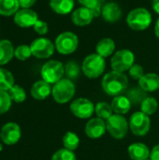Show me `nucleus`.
I'll return each instance as SVG.
<instances>
[{
    "mask_svg": "<svg viewBox=\"0 0 159 160\" xmlns=\"http://www.w3.org/2000/svg\"><path fill=\"white\" fill-rule=\"evenodd\" d=\"M106 128L109 133L115 139H123L127 132L128 124L127 119L121 114L112 115L106 123Z\"/></svg>",
    "mask_w": 159,
    "mask_h": 160,
    "instance_id": "nucleus-8",
    "label": "nucleus"
},
{
    "mask_svg": "<svg viewBox=\"0 0 159 160\" xmlns=\"http://www.w3.org/2000/svg\"><path fill=\"white\" fill-rule=\"evenodd\" d=\"M38 20L37 14L36 11L31 8H22L19 9L14 15V22L20 27H30L34 26V24Z\"/></svg>",
    "mask_w": 159,
    "mask_h": 160,
    "instance_id": "nucleus-13",
    "label": "nucleus"
},
{
    "mask_svg": "<svg viewBox=\"0 0 159 160\" xmlns=\"http://www.w3.org/2000/svg\"><path fill=\"white\" fill-rule=\"evenodd\" d=\"M150 118L149 115L142 112H137L133 113L129 120V127L133 134L137 136H144L150 129Z\"/></svg>",
    "mask_w": 159,
    "mask_h": 160,
    "instance_id": "nucleus-10",
    "label": "nucleus"
},
{
    "mask_svg": "<svg viewBox=\"0 0 159 160\" xmlns=\"http://www.w3.org/2000/svg\"><path fill=\"white\" fill-rule=\"evenodd\" d=\"M11 98L9 94L6 91L0 90V114L7 112L11 106Z\"/></svg>",
    "mask_w": 159,
    "mask_h": 160,
    "instance_id": "nucleus-34",
    "label": "nucleus"
},
{
    "mask_svg": "<svg viewBox=\"0 0 159 160\" xmlns=\"http://www.w3.org/2000/svg\"><path fill=\"white\" fill-rule=\"evenodd\" d=\"M155 34H156V37L159 38V17L155 25Z\"/></svg>",
    "mask_w": 159,
    "mask_h": 160,
    "instance_id": "nucleus-41",
    "label": "nucleus"
},
{
    "mask_svg": "<svg viewBox=\"0 0 159 160\" xmlns=\"http://www.w3.org/2000/svg\"><path fill=\"white\" fill-rule=\"evenodd\" d=\"M128 155L132 160H146L150 157V151L145 144L137 142L128 147Z\"/></svg>",
    "mask_w": 159,
    "mask_h": 160,
    "instance_id": "nucleus-19",
    "label": "nucleus"
},
{
    "mask_svg": "<svg viewBox=\"0 0 159 160\" xmlns=\"http://www.w3.org/2000/svg\"><path fill=\"white\" fill-rule=\"evenodd\" d=\"M152 22V15L145 8H136L127 16V25L135 31H143L147 29Z\"/></svg>",
    "mask_w": 159,
    "mask_h": 160,
    "instance_id": "nucleus-2",
    "label": "nucleus"
},
{
    "mask_svg": "<svg viewBox=\"0 0 159 160\" xmlns=\"http://www.w3.org/2000/svg\"><path fill=\"white\" fill-rule=\"evenodd\" d=\"M55 49L61 54H70L73 53L79 46V38L73 32H63L55 39L54 42Z\"/></svg>",
    "mask_w": 159,
    "mask_h": 160,
    "instance_id": "nucleus-5",
    "label": "nucleus"
},
{
    "mask_svg": "<svg viewBox=\"0 0 159 160\" xmlns=\"http://www.w3.org/2000/svg\"><path fill=\"white\" fill-rule=\"evenodd\" d=\"M106 124L101 118H93L85 126V133L90 139H98L106 131Z\"/></svg>",
    "mask_w": 159,
    "mask_h": 160,
    "instance_id": "nucleus-15",
    "label": "nucleus"
},
{
    "mask_svg": "<svg viewBox=\"0 0 159 160\" xmlns=\"http://www.w3.org/2000/svg\"><path fill=\"white\" fill-rule=\"evenodd\" d=\"M152 8L156 13L159 14V0H152Z\"/></svg>",
    "mask_w": 159,
    "mask_h": 160,
    "instance_id": "nucleus-40",
    "label": "nucleus"
},
{
    "mask_svg": "<svg viewBox=\"0 0 159 160\" xmlns=\"http://www.w3.org/2000/svg\"><path fill=\"white\" fill-rule=\"evenodd\" d=\"M101 16L108 22H116L122 17V9L118 4L114 2H108L102 8Z\"/></svg>",
    "mask_w": 159,
    "mask_h": 160,
    "instance_id": "nucleus-16",
    "label": "nucleus"
},
{
    "mask_svg": "<svg viewBox=\"0 0 159 160\" xmlns=\"http://www.w3.org/2000/svg\"><path fill=\"white\" fill-rule=\"evenodd\" d=\"M52 160H76V156L73 151L67 149H60L52 156Z\"/></svg>",
    "mask_w": 159,
    "mask_h": 160,
    "instance_id": "nucleus-35",
    "label": "nucleus"
},
{
    "mask_svg": "<svg viewBox=\"0 0 159 160\" xmlns=\"http://www.w3.org/2000/svg\"><path fill=\"white\" fill-rule=\"evenodd\" d=\"M95 112L98 118L108 120L112 115V108L106 102H99L95 108Z\"/></svg>",
    "mask_w": 159,
    "mask_h": 160,
    "instance_id": "nucleus-29",
    "label": "nucleus"
},
{
    "mask_svg": "<svg viewBox=\"0 0 159 160\" xmlns=\"http://www.w3.org/2000/svg\"><path fill=\"white\" fill-rule=\"evenodd\" d=\"M2 150H3V145H2V144L0 143V152H1Z\"/></svg>",
    "mask_w": 159,
    "mask_h": 160,
    "instance_id": "nucleus-42",
    "label": "nucleus"
},
{
    "mask_svg": "<svg viewBox=\"0 0 159 160\" xmlns=\"http://www.w3.org/2000/svg\"><path fill=\"white\" fill-rule=\"evenodd\" d=\"M129 75L134 80H140L144 75V69L139 64H134L129 68Z\"/></svg>",
    "mask_w": 159,
    "mask_h": 160,
    "instance_id": "nucleus-36",
    "label": "nucleus"
},
{
    "mask_svg": "<svg viewBox=\"0 0 159 160\" xmlns=\"http://www.w3.org/2000/svg\"><path fill=\"white\" fill-rule=\"evenodd\" d=\"M21 135V128L16 123H7L0 130V139L7 145H13L17 143Z\"/></svg>",
    "mask_w": 159,
    "mask_h": 160,
    "instance_id": "nucleus-12",
    "label": "nucleus"
},
{
    "mask_svg": "<svg viewBox=\"0 0 159 160\" xmlns=\"http://www.w3.org/2000/svg\"><path fill=\"white\" fill-rule=\"evenodd\" d=\"M140 87L145 92H154L159 89V76L156 73L144 74L139 80Z\"/></svg>",
    "mask_w": 159,
    "mask_h": 160,
    "instance_id": "nucleus-18",
    "label": "nucleus"
},
{
    "mask_svg": "<svg viewBox=\"0 0 159 160\" xmlns=\"http://www.w3.org/2000/svg\"><path fill=\"white\" fill-rule=\"evenodd\" d=\"M78 2L84 8H89L95 15V17H98L101 15L102 8L104 7L105 0H78Z\"/></svg>",
    "mask_w": 159,
    "mask_h": 160,
    "instance_id": "nucleus-25",
    "label": "nucleus"
},
{
    "mask_svg": "<svg viewBox=\"0 0 159 160\" xmlns=\"http://www.w3.org/2000/svg\"><path fill=\"white\" fill-rule=\"evenodd\" d=\"M74 0H50L51 8L57 14L67 15L74 8Z\"/></svg>",
    "mask_w": 159,
    "mask_h": 160,
    "instance_id": "nucleus-20",
    "label": "nucleus"
},
{
    "mask_svg": "<svg viewBox=\"0 0 159 160\" xmlns=\"http://www.w3.org/2000/svg\"><path fill=\"white\" fill-rule=\"evenodd\" d=\"M14 48L7 39L0 40V65L7 64L14 56Z\"/></svg>",
    "mask_w": 159,
    "mask_h": 160,
    "instance_id": "nucleus-22",
    "label": "nucleus"
},
{
    "mask_svg": "<svg viewBox=\"0 0 159 160\" xmlns=\"http://www.w3.org/2000/svg\"><path fill=\"white\" fill-rule=\"evenodd\" d=\"M52 88L50 83L44 80L36 82L31 88V96L37 100H43L50 96L52 93Z\"/></svg>",
    "mask_w": 159,
    "mask_h": 160,
    "instance_id": "nucleus-17",
    "label": "nucleus"
},
{
    "mask_svg": "<svg viewBox=\"0 0 159 160\" xmlns=\"http://www.w3.org/2000/svg\"><path fill=\"white\" fill-rule=\"evenodd\" d=\"M8 94H9L11 100L16 103H22L26 98V94H25L24 89L19 85H13L8 91Z\"/></svg>",
    "mask_w": 159,
    "mask_h": 160,
    "instance_id": "nucleus-31",
    "label": "nucleus"
},
{
    "mask_svg": "<svg viewBox=\"0 0 159 160\" xmlns=\"http://www.w3.org/2000/svg\"><path fill=\"white\" fill-rule=\"evenodd\" d=\"M65 74L64 65L57 60H50L46 62L41 68V77L48 83H56Z\"/></svg>",
    "mask_w": 159,
    "mask_h": 160,
    "instance_id": "nucleus-6",
    "label": "nucleus"
},
{
    "mask_svg": "<svg viewBox=\"0 0 159 160\" xmlns=\"http://www.w3.org/2000/svg\"><path fill=\"white\" fill-rule=\"evenodd\" d=\"M131 102V104H139V103H142V101L147 98L146 93L144 90H142L141 87H134L132 89H130L126 96Z\"/></svg>",
    "mask_w": 159,
    "mask_h": 160,
    "instance_id": "nucleus-27",
    "label": "nucleus"
},
{
    "mask_svg": "<svg viewBox=\"0 0 159 160\" xmlns=\"http://www.w3.org/2000/svg\"><path fill=\"white\" fill-rule=\"evenodd\" d=\"M135 55L127 49H122L116 52L111 59V66L114 71L125 72L134 65Z\"/></svg>",
    "mask_w": 159,
    "mask_h": 160,
    "instance_id": "nucleus-7",
    "label": "nucleus"
},
{
    "mask_svg": "<svg viewBox=\"0 0 159 160\" xmlns=\"http://www.w3.org/2000/svg\"><path fill=\"white\" fill-rule=\"evenodd\" d=\"M14 85V77L10 71L5 68H0V90L9 91Z\"/></svg>",
    "mask_w": 159,
    "mask_h": 160,
    "instance_id": "nucleus-26",
    "label": "nucleus"
},
{
    "mask_svg": "<svg viewBox=\"0 0 159 160\" xmlns=\"http://www.w3.org/2000/svg\"><path fill=\"white\" fill-rule=\"evenodd\" d=\"M20 3L19 0H0V15L1 16H11L15 15L19 10Z\"/></svg>",
    "mask_w": 159,
    "mask_h": 160,
    "instance_id": "nucleus-24",
    "label": "nucleus"
},
{
    "mask_svg": "<svg viewBox=\"0 0 159 160\" xmlns=\"http://www.w3.org/2000/svg\"><path fill=\"white\" fill-rule=\"evenodd\" d=\"M33 27H34L35 32L40 36L46 35L48 33V30H49L48 29V23L44 21H41V20H37Z\"/></svg>",
    "mask_w": 159,
    "mask_h": 160,
    "instance_id": "nucleus-37",
    "label": "nucleus"
},
{
    "mask_svg": "<svg viewBox=\"0 0 159 160\" xmlns=\"http://www.w3.org/2000/svg\"><path fill=\"white\" fill-rule=\"evenodd\" d=\"M79 143H80V139L74 132L68 131L63 137V144L65 148L67 150L70 151L76 150L79 146Z\"/></svg>",
    "mask_w": 159,
    "mask_h": 160,
    "instance_id": "nucleus-28",
    "label": "nucleus"
},
{
    "mask_svg": "<svg viewBox=\"0 0 159 160\" xmlns=\"http://www.w3.org/2000/svg\"><path fill=\"white\" fill-rule=\"evenodd\" d=\"M53 99L60 104L68 102L75 94V85L69 79H62L54 83L52 90Z\"/></svg>",
    "mask_w": 159,
    "mask_h": 160,
    "instance_id": "nucleus-4",
    "label": "nucleus"
},
{
    "mask_svg": "<svg viewBox=\"0 0 159 160\" xmlns=\"http://www.w3.org/2000/svg\"><path fill=\"white\" fill-rule=\"evenodd\" d=\"M94 13L87 8L81 7L74 9L71 13V21L77 26H86L94 20Z\"/></svg>",
    "mask_w": 159,
    "mask_h": 160,
    "instance_id": "nucleus-14",
    "label": "nucleus"
},
{
    "mask_svg": "<svg viewBox=\"0 0 159 160\" xmlns=\"http://www.w3.org/2000/svg\"><path fill=\"white\" fill-rule=\"evenodd\" d=\"M111 106L117 114H125L130 110L131 102L126 96H117L113 98Z\"/></svg>",
    "mask_w": 159,
    "mask_h": 160,
    "instance_id": "nucleus-23",
    "label": "nucleus"
},
{
    "mask_svg": "<svg viewBox=\"0 0 159 160\" xmlns=\"http://www.w3.org/2000/svg\"><path fill=\"white\" fill-rule=\"evenodd\" d=\"M81 73L79 65L74 61H69L65 66V75L69 80L78 79Z\"/></svg>",
    "mask_w": 159,
    "mask_h": 160,
    "instance_id": "nucleus-30",
    "label": "nucleus"
},
{
    "mask_svg": "<svg viewBox=\"0 0 159 160\" xmlns=\"http://www.w3.org/2000/svg\"><path fill=\"white\" fill-rule=\"evenodd\" d=\"M127 77L124 73L114 70L107 73L102 80V88L110 96H119L127 88Z\"/></svg>",
    "mask_w": 159,
    "mask_h": 160,
    "instance_id": "nucleus-1",
    "label": "nucleus"
},
{
    "mask_svg": "<svg viewBox=\"0 0 159 160\" xmlns=\"http://www.w3.org/2000/svg\"><path fill=\"white\" fill-rule=\"evenodd\" d=\"M146 160H152V159H146Z\"/></svg>",
    "mask_w": 159,
    "mask_h": 160,
    "instance_id": "nucleus-43",
    "label": "nucleus"
},
{
    "mask_svg": "<svg viewBox=\"0 0 159 160\" xmlns=\"http://www.w3.org/2000/svg\"><path fill=\"white\" fill-rule=\"evenodd\" d=\"M32 55L31 48L27 45H20L14 51V56L21 61H25Z\"/></svg>",
    "mask_w": 159,
    "mask_h": 160,
    "instance_id": "nucleus-33",
    "label": "nucleus"
},
{
    "mask_svg": "<svg viewBox=\"0 0 159 160\" xmlns=\"http://www.w3.org/2000/svg\"><path fill=\"white\" fill-rule=\"evenodd\" d=\"M157 101L155 98H146L142 103V112L147 115H151L157 110Z\"/></svg>",
    "mask_w": 159,
    "mask_h": 160,
    "instance_id": "nucleus-32",
    "label": "nucleus"
},
{
    "mask_svg": "<svg viewBox=\"0 0 159 160\" xmlns=\"http://www.w3.org/2000/svg\"><path fill=\"white\" fill-rule=\"evenodd\" d=\"M70 111L76 117L81 119H86L91 117L95 111V107L89 99L80 98L70 104Z\"/></svg>",
    "mask_w": 159,
    "mask_h": 160,
    "instance_id": "nucleus-11",
    "label": "nucleus"
},
{
    "mask_svg": "<svg viewBox=\"0 0 159 160\" xmlns=\"http://www.w3.org/2000/svg\"><path fill=\"white\" fill-rule=\"evenodd\" d=\"M30 48L32 55L39 59H44L49 58L53 54L55 46L50 39L46 38H38L32 41Z\"/></svg>",
    "mask_w": 159,
    "mask_h": 160,
    "instance_id": "nucleus-9",
    "label": "nucleus"
},
{
    "mask_svg": "<svg viewBox=\"0 0 159 160\" xmlns=\"http://www.w3.org/2000/svg\"><path fill=\"white\" fill-rule=\"evenodd\" d=\"M115 50V42L111 38H104L98 41L96 47V52L97 54L103 58L108 57L113 53Z\"/></svg>",
    "mask_w": 159,
    "mask_h": 160,
    "instance_id": "nucleus-21",
    "label": "nucleus"
},
{
    "mask_svg": "<svg viewBox=\"0 0 159 160\" xmlns=\"http://www.w3.org/2000/svg\"><path fill=\"white\" fill-rule=\"evenodd\" d=\"M37 0H19L20 3V7H22V8H30Z\"/></svg>",
    "mask_w": 159,
    "mask_h": 160,
    "instance_id": "nucleus-38",
    "label": "nucleus"
},
{
    "mask_svg": "<svg viewBox=\"0 0 159 160\" xmlns=\"http://www.w3.org/2000/svg\"><path fill=\"white\" fill-rule=\"evenodd\" d=\"M150 158L152 160H159V145H157L153 148L150 153Z\"/></svg>",
    "mask_w": 159,
    "mask_h": 160,
    "instance_id": "nucleus-39",
    "label": "nucleus"
},
{
    "mask_svg": "<svg viewBox=\"0 0 159 160\" xmlns=\"http://www.w3.org/2000/svg\"><path fill=\"white\" fill-rule=\"evenodd\" d=\"M105 67V59L97 53H92L84 58L82 68L86 77L96 79L104 72Z\"/></svg>",
    "mask_w": 159,
    "mask_h": 160,
    "instance_id": "nucleus-3",
    "label": "nucleus"
}]
</instances>
